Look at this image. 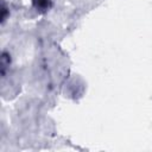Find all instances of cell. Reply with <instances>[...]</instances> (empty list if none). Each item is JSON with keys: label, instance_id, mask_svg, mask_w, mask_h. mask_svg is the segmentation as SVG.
I'll return each mask as SVG.
<instances>
[{"label": "cell", "instance_id": "6da1fadb", "mask_svg": "<svg viewBox=\"0 0 152 152\" xmlns=\"http://www.w3.org/2000/svg\"><path fill=\"white\" fill-rule=\"evenodd\" d=\"M34 10L39 13H46L52 7V0H32Z\"/></svg>", "mask_w": 152, "mask_h": 152}, {"label": "cell", "instance_id": "7a4b0ae2", "mask_svg": "<svg viewBox=\"0 0 152 152\" xmlns=\"http://www.w3.org/2000/svg\"><path fill=\"white\" fill-rule=\"evenodd\" d=\"M10 64H11V56H10V53L7 51H2L1 56H0V72H1V76H5L6 71L10 68Z\"/></svg>", "mask_w": 152, "mask_h": 152}, {"label": "cell", "instance_id": "3957f363", "mask_svg": "<svg viewBox=\"0 0 152 152\" xmlns=\"http://www.w3.org/2000/svg\"><path fill=\"white\" fill-rule=\"evenodd\" d=\"M0 12H1V14H0L1 24H4V23H5V20L7 19V17L10 15V10H8L7 5H6V4L4 2V1H1V6H0Z\"/></svg>", "mask_w": 152, "mask_h": 152}]
</instances>
